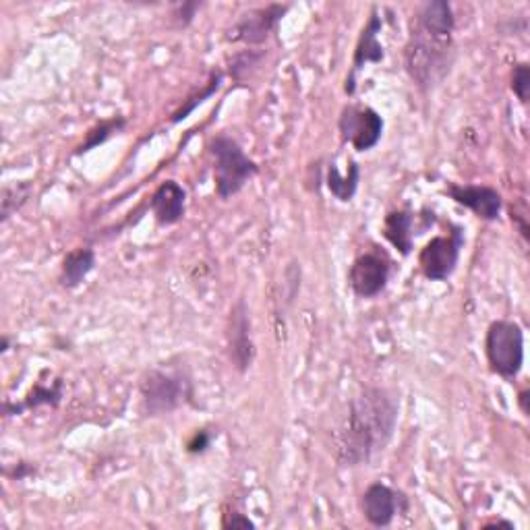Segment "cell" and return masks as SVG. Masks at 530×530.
Wrapping results in <instances>:
<instances>
[{
  "instance_id": "6da1fadb",
  "label": "cell",
  "mask_w": 530,
  "mask_h": 530,
  "mask_svg": "<svg viewBox=\"0 0 530 530\" xmlns=\"http://www.w3.org/2000/svg\"><path fill=\"white\" fill-rule=\"evenodd\" d=\"M398 423V402L381 388H363L350 402L348 417L336 437V458L342 466L367 464L390 444Z\"/></svg>"
},
{
  "instance_id": "7a4b0ae2",
  "label": "cell",
  "mask_w": 530,
  "mask_h": 530,
  "mask_svg": "<svg viewBox=\"0 0 530 530\" xmlns=\"http://www.w3.org/2000/svg\"><path fill=\"white\" fill-rule=\"evenodd\" d=\"M454 11L446 0L419 9L404 50V65L421 90H431L450 73L454 61Z\"/></svg>"
},
{
  "instance_id": "3957f363",
  "label": "cell",
  "mask_w": 530,
  "mask_h": 530,
  "mask_svg": "<svg viewBox=\"0 0 530 530\" xmlns=\"http://www.w3.org/2000/svg\"><path fill=\"white\" fill-rule=\"evenodd\" d=\"M210 154L214 158V181L220 199L237 195L259 172L257 164L232 137H214L210 141Z\"/></svg>"
},
{
  "instance_id": "277c9868",
  "label": "cell",
  "mask_w": 530,
  "mask_h": 530,
  "mask_svg": "<svg viewBox=\"0 0 530 530\" xmlns=\"http://www.w3.org/2000/svg\"><path fill=\"white\" fill-rule=\"evenodd\" d=\"M485 352L491 369L502 377H516L524 365V332L516 321H493L487 338Z\"/></svg>"
},
{
  "instance_id": "5b68a950",
  "label": "cell",
  "mask_w": 530,
  "mask_h": 530,
  "mask_svg": "<svg viewBox=\"0 0 530 530\" xmlns=\"http://www.w3.org/2000/svg\"><path fill=\"white\" fill-rule=\"evenodd\" d=\"M191 396L189 381L179 373L154 369L141 381V402L147 417L168 415Z\"/></svg>"
},
{
  "instance_id": "8992f818",
  "label": "cell",
  "mask_w": 530,
  "mask_h": 530,
  "mask_svg": "<svg viewBox=\"0 0 530 530\" xmlns=\"http://www.w3.org/2000/svg\"><path fill=\"white\" fill-rule=\"evenodd\" d=\"M340 135L357 152H369L384 135V119L369 106H346L340 114Z\"/></svg>"
},
{
  "instance_id": "52a82bcc",
  "label": "cell",
  "mask_w": 530,
  "mask_h": 530,
  "mask_svg": "<svg viewBox=\"0 0 530 530\" xmlns=\"http://www.w3.org/2000/svg\"><path fill=\"white\" fill-rule=\"evenodd\" d=\"M462 245H464V237H462L460 228H454L450 237L431 239L419 255V265H421L423 276L433 282L448 280L456 270Z\"/></svg>"
},
{
  "instance_id": "ba28073f",
  "label": "cell",
  "mask_w": 530,
  "mask_h": 530,
  "mask_svg": "<svg viewBox=\"0 0 530 530\" xmlns=\"http://www.w3.org/2000/svg\"><path fill=\"white\" fill-rule=\"evenodd\" d=\"M288 5H268L261 9H253L243 13L241 19L232 25L226 40L228 42H243V44H263L276 32L278 23L288 13Z\"/></svg>"
},
{
  "instance_id": "9c48e42d",
  "label": "cell",
  "mask_w": 530,
  "mask_h": 530,
  "mask_svg": "<svg viewBox=\"0 0 530 530\" xmlns=\"http://www.w3.org/2000/svg\"><path fill=\"white\" fill-rule=\"evenodd\" d=\"M390 278V263L379 253H363L350 265L348 284L361 299H373L386 288Z\"/></svg>"
},
{
  "instance_id": "30bf717a",
  "label": "cell",
  "mask_w": 530,
  "mask_h": 530,
  "mask_svg": "<svg viewBox=\"0 0 530 530\" xmlns=\"http://www.w3.org/2000/svg\"><path fill=\"white\" fill-rule=\"evenodd\" d=\"M228 352L230 361L241 373H245L255 355V346L251 340V319H249V309L245 301L241 299L230 311L228 319Z\"/></svg>"
},
{
  "instance_id": "8fae6325",
  "label": "cell",
  "mask_w": 530,
  "mask_h": 530,
  "mask_svg": "<svg viewBox=\"0 0 530 530\" xmlns=\"http://www.w3.org/2000/svg\"><path fill=\"white\" fill-rule=\"evenodd\" d=\"M379 32H381V19L373 11L369 21H367V25L363 27V32H361V38H359V44H357V50H355V58H352V71L346 77L344 90L350 96L357 92V75H359V71L365 65L384 61V46H381V42L377 38Z\"/></svg>"
},
{
  "instance_id": "7c38bea8",
  "label": "cell",
  "mask_w": 530,
  "mask_h": 530,
  "mask_svg": "<svg viewBox=\"0 0 530 530\" xmlns=\"http://www.w3.org/2000/svg\"><path fill=\"white\" fill-rule=\"evenodd\" d=\"M448 195L468 208L470 212H475L481 220L493 222L499 218L502 212V195L497 193L493 187L485 185H448Z\"/></svg>"
},
{
  "instance_id": "4fadbf2b",
  "label": "cell",
  "mask_w": 530,
  "mask_h": 530,
  "mask_svg": "<svg viewBox=\"0 0 530 530\" xmlns=\"http://www.w3.org/2000/svg\"><path fill=\"white\" fill-rule=\"evenodd\" d=\"M187 193L176 181L162 183L150 199V208L162 226H172L185 216Z\"/></svg>"
},
{
  "instance_id": "5bb4252c",
  "label": "cell",
  "mask_w": 530,
  "mask_h": 530,
  "mask_svg": "<svg viewBox=\"0 0 530 530\" xmlns=\"http://www.w3.org/2000/svg\"><path fill=\"white\" fill-rule=\"evenodd\" d=\"M363 514L377 528L390 526L398 514V493L388 485L373 483L363 493Z\"/></svg>"
},
{
  "instance_id": "9a60e30c",
  "label": "cell",
  "mask_w": 530,
  "mask_h": 530,
  "mask_svg": "<svg viewBox=\"0 0 530 530\" xmlns=\"http://www.w3.org/2000/svg\"><path fill=\"white\" fill-rule=\"evenodd\" d=\"M415 216L408 210L390 212L384 220V237L402 253L408 255L412 251V241H415Z\"/></svg>"
},
{
  "instance_id": "2e32d148",
  "label": "cell",
  "mask_w": 530,
  "mask_h": 530,
  "mask_svg": "<svg viewBox=\"0 0 530 530\" xmlns=\"http://www.w3.org/2000/svg\"><path fill=\"white\" fill-rule=\"evenodd\" d=\"M96 265V253L94 249H75L71 251L65 261H63V270H61V282L67 288L79 286L87 274L94 270Z\"/></svg>"
},
{
  "instance_id": "e0dca14e",
  "label": "cell",
  "mask_w": 530,
  "mask_h": 530,
  "mask_svg": "<svg viewBox=\"0 0 530 530\" xmlns=\"http://www.w3.org/2000/svg\"><path fill=\"white\" fill-rule=\"evenodd\" d=\"M359 179H361V168L357 162H350L348 174H340L336 164H330V168H328V189L342 203L355 197L357 187H359Z\"/></svg>"
},
{
  "instance_id": "ac0fdd59",
  "label": "cell",
  "mask_w": 530,
  "mask_h": 530,
  "mask_svg": "<svg viewBox=\"0 0 530 530\" xmlns=\"http://www.w3.org/2000/svg\"><path fill=\"white\" fill-rule=\"evenodd\" d=\"M34 193V187L32 183H17L13 187H5L3 189V222L9 220L21 205L29 199V195Z\"/></svg>"
},
{
  "instance_id": "d6986e66",
  "label": "cell",
  "mask_w": 530,
  "mask_h": 530,
  "mask_svg": "<svg viewBox=\"0 0 530 530\" xmlns=\"http://www.w3.org/2000/svg\"><path fill=\"white\" fill-rule=\"evenodd\" d=\"M123 127H125V119H121V116H119V119H112V121H104V123H100L98 127H94L90 133H87L85 143H81V145L77 147V154H85V152L94 150V147H98L100 143H104L112 133L121 131Z\"/></svg>"
},
{
  "instance_id": "ffe728a7",
  "label": "cell",
  "mask_w": 530,
  "mask_h": 530,
  "mask_svg": "<svg viewBox=\"0 0 530 530\" xmlns=\"http://www.w3.org/2000/svg\"><path fill=\"white\" fill-rule=\"evenodd\" d=\"M220 83H222V77L220 75H214L212 79H210V83H208V87H205V90H201L199 94H195V96H191L189 98V102H185L179 110H176L174 114H172V123H181L183 119H187V116L199 106V104H203L205 100H208L210 96H214L216 92H218V87H220Z\"/></svg>"
},
{
  "instance_id": "44dd1931",
  "label": "cell",
  "mask_w": 530,
  "mask_h": 530,
  "mask_svg": "<svg viewBox=\"0 0 530 530\" xmlns=\"http://www.w3.org/2000/svg\"><path fill=\"white\" fill-rule=\"evenodd\" d=\"M528 90H530V67L526 63H520L512 71V92L518 96L522 104H526Z\"/></svg>"
},
{
  "instance_id": "7402d4cb",
  "label": "cell",
  "mask_w": 530,
  "mask_h": 530,
  "mask_svg": "<svg viewBox=\"0 0 530 530\" xmlns=\"http://www.w3.org/2000/svg\"><path fill=\"white\" fill-rule=\"evenodd\" d=\"M210 441H212V435L208 431H197L193 435V439L187 444V450L191 454H201V452H205V450L210 448Z\"/></svg>"
},
{
  "instance_id": "603a6c76",
  "label": "cell",
  "mask_w": 530,
  "mask_h": 530,
  "mask_svg": "<svg viewBox=\"0 0 530 530\" xmlns=\"http://www.w3.org/2000/svg\"><path fill=\"white\" fill-rule=\"evenodd\" d=\"M199 3H183V5H179V7H176V13H174V19L176 21H179V25H189L191 21H193V17H195V13L199 11Z\"/></svg>"
},
{
  "instance_id": "cb8c5ba5",
  "label": "cell",
  "mask_w": 530,
  "mask_h": 530,
  "mask_svg": "<svg viewBox=\"0 0 530 530\" xmlns=\"http://www.w3.org/2000/svg\"><path fill=\"white\" fill-rule=\"evenodd\" d=\"M222 526H224V528H255V524H253L247 516H243V514H239V512L224 514Z\"/></svg>"
},
{
  "instance_id": "d4e9b609",
  "label": "cell",
  "mask_w": 530,
  "mask_h": 530,
  "mask_svg": "<svg viewBox=\"0 0 530 530\" xmlns=\"http://www.w3.org/2000/svg\"><path fill=\"white\" fill-rule=\"evenodd\" d=\"M526 402H528V392L524 390V392L520 394V406H522V412H524V415H528V406H526Z\"/></svg>"
},
{
  "instance_id": "484cf974",
  "label": "cell",
  "mask_w": 530,
  "mask_h": 530,
  "mask_svg": "<svg viewBox=\"0 0 530 530\" xmlns=\"http://www.w3.org/2000/svg\"><path fill=\"white\" fill-rule=\"evenodd\" d=\"M485 526H506V528H514L512 522H504V520H495V522H489Z\"/></svg>"
}]
</instances>
